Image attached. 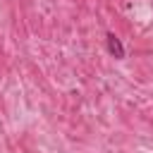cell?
Here are the masks:
<instances>
[{
	"mask_svg": "<svg viewBox=\"0 0 153 153\" xmlns=\"http://www.w3.org/2000/svg\"><path fill=\"white\" fill-rule=\"evenodd\" d=\"M105 45H108V53H110L115 60H122V57H124V53H127V50H124V45H122V41H120L112 31H108V33H105Z\"/></svg>",
	"mask_w": 153,
	"mask_h": 153,
	"instance_id": "1",
	"label": "cell"
}]
</instances>
